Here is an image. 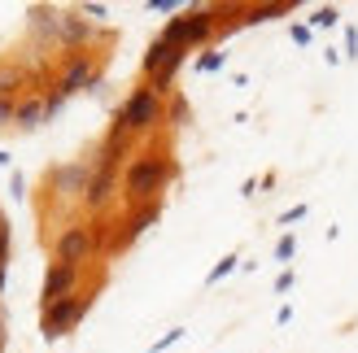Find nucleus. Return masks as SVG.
Here are the masks:
<instances>
[{
	"instance_id": "obj_1",
	"label": "nucleus",
	"mask_w": 358,
	"mask_h": 353,
	"mask_svg": "<svg viewBox=\"0 0 358 353\" xmlns=\"http://www.w3.org/2000/svg\"><path fill=\"white\" fill-rule=\"evenodd\" d=\"M210 31H214V13H210V9H192V13H184V17H171L166 31L157 35V40L179 44V48H196V44L210 40Z\"/></svg>"
},
{
	"instance_id": "obj_2",
	"label": "nucleus",
	"mask_w": 358,
	"mask_h": 353,
	"mask_svg": "<svg viewBox=\"0 0 358 353\" xmlns=\"http://www.w3.org/2000/svg\"><path fill=\"white\" fill-rule=\"evenodd\" d=\"M166 174H171L166 162H157V157H136V162L127 166V197L140 201V205H149L153 192L166 183Z\"/></svg>"
},
{
	"instance_id": "obj_3",
	"label": "nucleus",
	"mask_w": 358,
	"mask_h": 353,
	"mask_svg": "<svg viewBox=\"0 0 358 353\" xmlns=\"http://www.w3.org/2000/svg\"><path fill=\"white\" fill-rule=\"evenodd\" d=\"M87 306H92V296H66V301H52V306H44V319H40V331H44V340H57V336H66L70 327H75L83 314H87Z\"/></svg>"
},
{
	"instance_id": "obj_4",
	"label": "nucleus",
	"mask_w": 358,
	"mask_h": 353,
	"mask_svg": "<svg viewBox=\"0 0 358 353\" xmlns=\"http://www.w3.org/2000/svg\"><path fill=\"white\" fill-rule=\"evenodd\" d=\"M157 118H162V100H157L153 87H140V92H131L127 105L118 110V122H122L127 131H149Z\"/></svg>"
},
{
	"instance_id": "obj_5",
	"label": "nucleus",
	"mask_w": 358,
	"mask_h": 353,
	"mask_svg": "<svg viewBox=\"0 0 358 353\" xmlns=\"http://www.w3.org/2000/svg\"><path fill=\"white\" fill-rule=\"evenodd\" d=\"M75 279H79V266H70V262H52L48 275H44V306L75 296Z\"/></svg>"
},
{
	"instance_id": "obj_6",
	"label": "nucleus",
	"mask_w": 358,
	"mask_h": 353,
	"mask_svg": "<svg viewBox=\"0 0 358 353\" xmlns=\"http://www.w3.org/2000/svg\"><path fill=\"white\" fill-rule=\"evenodd\" d=\"M92 249H96V236L87 232V227H66V232L57 236V257L70 262V266H79Z\"/></svg>"
},
{
	"instance_id": "obj_7",
	"label": "nucleus",
	"mask_w": 358,
	"mask_h": 353,
	"mask_svg": "<svg viewBox=\"0 0 358 353\" xmlns=\"http://www.w3.org/2000/svg\"><path fill=\"white\" fill-rule=\"evenodd\" d=\"M92 162H75V166H62V170H52V183H57L66 197L70 192H87V183H92Z\"/></svg>"
},
{
	"instance_id": "obj_8",
	"label": "nucleus",
	"mask_w": 358,
	"mask_h": 353,
	"mask_svg": "<svg viewBox=\"0 0 358 353\" xmlns=\"http://www.w3.org/2000/svg\"><path fill=\"white\" fill-rule=\"evenodd\" d=\"M92 83H96L92 61H87V57H75V61L66 66V79L57 83V92H62V96H70V92H79V87H92Z\"/></svg>"
},
{
	"instance_id": "obj_9",
	"label": "nucleus",
	"mask_w": 358,
	"mask_h": 353,
	"mask_svg": "<svg viewBox=\"0 0 358 353\" xmlns=\"http://www.w3.org/2000/svg\"><path fill=\"white\" fill-rule=\"evenodd\" d=\"M157 214H162V205H157V201L140 205V209H136V218L127 223V232H122V236L114 240V249H122V244H131V240H136L140 232H145V227H153V223H157Z\"/></svg>"
},
{
	"instance_id": "obj_10",
	"label": "nucleus",
	"mask_w": 358,
	"mask_h": 353,
	"mask_svg": "<svg viewBox=\"0 0 358 353\" xmlns=\"http://www.w3.org/2000/svg\"><path fill=\"white\" fill-rule=\"evenodd\" d=\"M110 192H114V170H96L92 183H87V192H83V201L92 209H101L105 201H110Z\"/></svg>"
},
{
	"instance_id": "obj_11",
	"label": "nucleus",
	"mask_w": 358,
	"mask_h": 353,
	"mask_svg": "<svg viewBox=\"0 0 358 353\" xmlns=\"http://www.w3.org/2000/svg\"><path fill=\"white\" fill-rule=\"evenodd\" d=\"M48 118V110H44V100H22V105H17V127H22V131H35V127H40V122Z\"/></svg>"
},
{
	"instance_id": "obj_12",
	"label": "nucleus",
	"mask_w": 358,
	"mask_h": 353,
	"mask_svg": "<svg viewBox=\"0 0 358 353\" xmlns=\"http://www.w3.org/2000/svg\"><path fill=\"white\" fill-rule=\"evenodd\" d=\"M92 35V27L83 22V17H62V40L66 44H79V40H87Z\"/></svg>"
},
{
	"instance_id": "obj_13",
	"label": "nucleus",
	"mask_w": 358,
	"mask_h": 353,
	"mask_svg": "<svg viewBox=\"0 0 358 353\" xmlns=\"http://www.w3.org/2000/svg\"><path fill=\"white\" fill-rule=\"evenodd\" d=\"M284 13H293V5H258V9H249L245 22H275Z\"/></svg>"
},
{
	"instance_id": "obj_14",
	"label": "nucleus",
	"mask_w": 358,
	"mask_h": 353,
	"mask_svg": "<svg viewBox=\"0 0 358 353\" xmlns=\"http://www.w3.org/2000/svg\"><path fill=\"white\" fill-rule=\"evenodd\" d=\"M17 83H22V75H17V70L13 66H0V100H13L9 92H13V87Z\"/></svg>"
},
{
	"instance_id": "obj_15",
	"label": "nucleus",
	"mask_w": 358,
	"mask_h": 353,
	"mask_svg": "<svg viewBox=\"0 0 358 353\" xmlns=\"http://www.w3.org/2000/svg\"><path fill=\"white\" fill-rule=\"evenodd\" d=\"M231 271H236V257H223L219 266L210 271V284H219V279H223V275H231Z\"/></svg>"
},
{
	"instance_id": "obj_16",
	"label": "nucleus",
	"mask_w": 358,
	"mask_h": 353,
	"mask_svg": "<svg viewBox=\"0 0 358 353\" xmlns=\"http://www.w3.org/2000/svg\"><path fill=\"white\" fill-rule=\"evenodd\" d=\"M0 266H9V223H0Z\"/></svg>"
},
{
	"instance_id": "obj_17",
	"label": "nucleus",
	"mask_w": 358,
	"mask_h": 353,
	"mask_svg": "<svg viewBox=\"0 0 358 353\" xmlns=\"http://www.w3.org/2000/svg\"><path fill=\"white\" fill-rule=\"evenodd\" d=\"M13 118H17V105L13 100H0V127H9Z\"/></svg>"
},
{
	"instance_id": "obj_18",
	"label": "nucleus",
	"mask_w": 358,
	"mask_h": 353,
	"mask_svg": "<svg viewBox=\"0 0 358 353\" xmlns=\"http://www.w3.org/2000/svg\"><path fill=\"white\" fill-rule=\"evenodd\" d=\"M171 118H175V122H184V118H188V100H184V96H175V100H171Z\"/></svg>"
},
{
	"instance_id": "obj_19",
	"label": "nucleus",
	"mask_w": 358,
	"mask_h": 353,
	"mask_svg": "<svg viewBox=\"0 0 358 353\" xmlns=\"http://www.w3.org/2000/svg\"><path fill=\"white\" fill-rule=\"evenodd\" d=\"M275 257H280V262H289V257H293V236H284V240L275 244Z\"/></svg>"
},
{
	"instance_id": "obj_20",
	"label": "nucleus",
	"mask_w": 358,
	"mask_h": 353,
	"mask_svg": "<svg viewBox=\"0 0 358 353\" xmlns=\"http://www.w3.org/2000/svg\"><path fill=\"white\" fill-rule=\"evenodd\" d=\"M336 22V9H319L315 13V27H332Z\"/></svg>"
},
{
	"instance_id": "obj_21",
	"label": "nucleus",
	"mask_w": 358,
	"mask_h": 353,
	"mask_svg": "<svg viewBox=\"0 0 358 353\" xmlns=\"http://www.w3.org/2000/svg\"><path fill=\"white\" fill-rule=\"evenodd\" d=\"M149 9H157V13H171V9H179L175 0H149Z\"/></svg>"
},
{
	"instance_id": "obj_22",
	"label": "nucleus",
	"mask_w": 358,
	"mask_h": 353,
	"mask_svg": "<svg viewBox=\"0 0 358 353\" xmlns=\"http://www.w3.org/2000/svg\"><path fill=\"white\" fill-rule=\"evenodd\" d=\"M179 336H184V331H166V336H162V340H157V345H153V349H171V345H175V340H179Z\"/></svg>"
},
{
	"instance_id": "obj_23",
	"label": "nucleus",
	"mask_w": 358,
	"mask_h": 353,
	"mask_svg": "<svg viewBox=\"0 0 358 353\" xmlns=\"http://www.w3.org/2000/svg\"><path fill=\"white\" fill-rule=\"evenodd\" d=\"M223 66V57H219V52H210V57H201V70H219Z\"/></svg>"
},
{
	"instance_id": "obj_24",
	"label": "nucleus",
	"mask_w": 358,
	"mask_h": 353,
	"mask_svg": "<svg viewBox=\"0 0 358 353\" xmlns=\"http://www.w3.org/2000/svg\"><path fill=\"white\" fill-rule=\"evenodd\" d=\"M0 349H5V310H0Z\"/></svg>"
},
{
	"instance_id": "obj_25",
	"label": "nucleus",
	"mask_w": 358,
	"mask_h": 353,
	"mask_svg": "<svg viewBox=\"0 0 358 353\" xmlns=\"http://www.w3.org/2000/svg\"><path fill=\"white\" fill-rule=\"evenodd\" d=\"M5 275H9V266H0V292H5Z\"/></svg>"
}]
</instances>
